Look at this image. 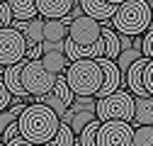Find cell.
<instances>
[{
    "label": "cell",
    "mask_w": 153,
    "mask_h": 146,
    "mask_svg": "<svg viewBox=\"0 0 153 146\" xmlns=\"http://www.w3.org/2000/svg\"><path fill=\"white\" fill-rule=\"evenodd\" d=\"M134 127L126 119H100L95 146H131Z\"/></svg>",
    "instance_id": "cell-6"
},
{
    "label": "cell",
    "mask_w": 153,
    "mask_h": 146,
    "mask_svg": "<svg viewBox=\"0 0 153 146\" xmlns=\"http://www.w3.org/2000/svg\"><path fill=\"white\" fill-rule=\"evenodd\" d=\"M10 25H12L10 5H7V0H0V27H10Z\"/></svg>",
    "instance_id": "cell-22"
},
{
    "label": "cell",
    "mask_w": 153,
    "mask_h": 146,
    "mask_svg": "<svg viewBox=\"0 0 153 146\" xmlns=\"http://www.w3.org/2000/svg\"><path fill=\"white\" fill-rule=\"evenodd\" d=\"M25 51H27V44H25V36L20 29H15L12 25L0 27V66L22 61Z\"/></svg>",
    "instance_id": "cell-8"
},
{
    "label": "cell",
    "mask_w": 153,
    "mask_h": 146,
    "mask_svg": "<svg viewBox=\"0 0 153 146\" xmlns=\"http://www.w3.org/2000/svg\"><path fill=\"white\" fill-rule=\"evenodd\" d=\"M100 29L102 25L97 20H92V17L88 15H78V17H73V20L68 22V34H66V42H71L73 46H92L95 42L100 39Z\"/></svg>",
    "instance_id": "cell-7"
},
{
    "label": "cell",
    "mask_w": 153,
    "mask_h": 146,
    "mask_svg": "<svg viewBox=\"0 0 153 146\" xmlns=\"http://www.w3.org/2000/svg\"><path fill=\"white\" fill-rule=\"evenodd\" d=\"M78 3H80V12L92 17V20H97V22L109 20L114 15V10H117V5L107 3V0H78Z\"/></svg>",
    "instance_id": "cell-11"
},
{
    "label": "cell",
    "mask_w": 153,
    "mask_h": 146,
    "mask_svg": "<svg viewBox=\"0 0 153 146\" xmlns=\"http://www.w3.org/2000/svg\"><path fill=\"white\" fill-rule=\"evenodd\" d=\"M0 68H3V66H0ZM12 100H15V98L10 95V90H7V88H5V83H3V76H0V110H5Z\"/></svg>",
    "instance_id": "cell-23"
},
{
    "label": "cell",
    "mask_w": 153,
    "mask_h": 146,
    "mask_svg": "<svg viewBox=\"0 0 153 146\" xmlns=\"http://www.w3.org/2000/svg\"><path fill=\"white\" fill-rule=\"evenodd\" d=\"M141 34H143V39H141V54H143L146 59H151V56H153V29L148 27V29H143Z\"/></svg>",
    "instance_id": "cell-21"
},
{
    "label": "cell",
    "mask_w": 153,
    "mask_h": 146,
    "mask_svg": "<svg viewBox=\"0 0 153 146\" xmlns=\"http://www.w3.org/2000/svg\"><path fill=\"white\" fill-rule=\"evenodd\" d=\"M49 144H53V146H75V134H73V129H71L66 122H61V119H59L56 134L51 136V141H49Z\"/></svg>",
    "instance_id": "cell-17"
},
{
    "label": "cell",
    "mask_w": 153,
    "mask_h": 146,
    "mask_svg": "<svg viewBox=\"0 0 153 146\" xmlns=\"http://www.w3.org/2000/svg\"><path fill=\"white\" fill-rule=\"evenodd\" d=\"M34 3H36V15L42 17H63L73 7V0H34Z\"/></svg>",
    "instance_id": "cell-14"
},
{
    "label": "cell",
    "mask_w": 153,
    "mask_h": 146,
    "mask_svg": "<svg viewBox=\"0 0 153 146\" xmlns=\"http://www.w3.org/2000/svg\"><path fill=\"white\" fill-rule=\"evenodd\" d=\"M141 85H143V90H146L148 95H153V61L151 59L141 68Z\"/></svg>",
    "instance_id": "cell-20"
},
{
    "label": "cell",
    "mask_w": 153,
    "mask_h": 146,
    "mask_svg": "<svg viewBox=\"0 0 153 146\" xmlns=\"http://www.w3.org/2000/svg\"><path fill=\"white\" fill-rule=\"evenodd\" d=\"M107 3H114V5H119V3H122V0H107Z\"/></svg>",
    "instance_id": "cell-25"
},
{
    "label": "cell",
    "mask_w": 153,
    "mask_h": 146,
    "mask_svg": "<svg viewBox=\"0 0 153 146\" xmlns=\"http://www.w3.org/2000/svg\"><path fill=\"white\" fill-rule=\"evenodd\" d=\"M17 127H20V134L29 141V144H49L51 136L56 134V127H59V115L44 102H29L25 105V110L17 115Z\"/></svg>",
    "instance_id": "cell-1"
},
{
    "label": "cell",
    "mask_w": 153,
    "mask_h": 146,
    "mask_svg": "<svg viewBox=\"0 0 153 146\" xmlns=\"http://www.w3.org/2000/svg\"><path fill=\"white\" fill-rule=\"evenodd\" d=\"M109 20L114 32L141 36V32L151 27V0H122Z\"/></svg>",
    "instance_id": "cell-2"
},
{
    "label": "cell",
    "mask_w": 153,
    "mask_h": 146,
    "mask_svg": "<svg viewBox=\"0 0 153 146\" xmlns=\"http://www.w3.org/2000/svg\"><path fill=\"white\" fill-rule=\"evenodd\" d=\"M134 115V95L124 88H117L112 93L95 98V117L97 119H126L131 122Z\"/></svg>",
    "instance_id": "cell-4"
},
{
    "label": "cell",
    "mask_w": 153,
    "mask_h": 146,
    "mask_svg": "<svg viewBox=\"0 0 153 146\" xmlns=\"http://www.w3.org/2000/svg\"><path fill=\"white\" fill-rule=\"evenodd\" d=\"M95 61H97V63H100V68H102V83H100V88H97V93H95V98H102V95L112 93V90H117V88H124L122 73H119L117 63H114L112 59L95 56Z\"/></svg>",
    "instance_id": "cell-9"
},
{
    "label": "cell",
    "mask_w": 153,
    "mask_h": 146,
    "mask_svg": "<svg viewBox=\"0 0 153 146\" xmlns=\"http://www.w3.org/2000/svg\"><path fill=\"white\" fill-rule=\"evenodd\" d=\"M22 63H25V59L17 61V63H10V66H3L5 73H0V76H3L5 88L10 90V95H12V98H20V100L27 98V90H25V85H22V76H20V73H22Z\"/></svg>",
    "instance_id": "cell-10"
},
{
    "label": "cell",
    "mask_w": 153,
    "mask_h": 146,
    "mask_svg": "<svg viewBox=\"0 0 153 146\" xmlns=\"http://www.w3.org/2000/svg\"><path fill=\"white\" fill-rule=\"evenodd\" d=\"M68 34V22L63 17H44V27H42V42H63Z\"/></svg>",
    "instance_id": "cell-13"
},
{
    "label": "cell",
    "mask_w": 153,
    "mask_h": 146,
    "mask_svg": "<svg viewBox=\"0 0 153 146\" xmlns=\"http://www.w3.org/2000/svg\"><path fill=\"white\" fill-rule=\"evenodd\" d=\"M12 20H29L36 15V3L34 0H7Z\"/></svg>",
    "instance_id": "cell-16"
},
{
    "label": "cell",
    "mask_w": 153,
    "mask_h": 146,
    "mask_svg": "<svg viewBox=\"0 0 153 146\" xmlns=\"http://www.w3.org/2000/svg\"><path fill=\"white\" fill-rule=\"evenodd\" d=\"M97 127H100V119H97V117L90 119L83 129L75 134V144H78V146H95V134H97Z\"/></svg>",
    "instance_id": "cell-18"
},
{
    "label": "cell",
    "mask_w": 153,
    "mask_h": 146,
    "mask_svg": "<svg viewBox=\"0 0 153 146\" xmlns=\"http://www.w3.org/2000/svg\"><path fill=\"white\" fill-rule=\"evenodd\" d=\"M139 124H153V95H134L131 127Z\"/></svg>",
    "instance_id": "cell-12"
},
{
    "label": "cell",
    "mask_w": 153,
    "mask_h": 146,
    "mask_svg": "<svg viewBox=\"0 0 153 146\" xmlns=\"http://www.w3.org/2000/svg\"><path fill=\"white\" fill-rule=\"evenodd\" d=\"M131 144L134 146H151L153 144V127L151 124H139L131 132Z\"/></svg>",
    "instance_id": "cell-19"
},
{
    "label": "cell",
    "mask_w": 153,
    "mask_h": 146,
    "mask_svg": "<svg viewBox=\"0 0 153 146\" xmlns=\"http://www.w3.org/2000/svg\"><path fill=\"white\" fill-rule=\"evenodd\" d=\"M63 80L73 95H95L102 83V68L95 59H73L63 71Z\"/></svg>",
    "instance_id": "cell-3"
},
{
    "label": "cell",
    "mask_w": 153,
    "mask_h": 146,
    "mask_svg": "<svg viewBox=\"0 0 153 146\" xmlns=\"http://www.w3.org/2000/svg\"><path fill=\"white\" fill-rule=\"evenodd\" d=\"M22 85L27 90V95H46L56 83V73H51L49 68H44V63L39 59H29L22 63Z\"/></svg>",
    "instance_id": "cell-5"
},
{
    "label": "cell",
    "mask_w": 153,
    "mask_h": 146,
    "mask_svg": "<svg viewBox=\"0 0 153 146\" xmlns=\"http://www.w3.org/2000/svg\"><path fill=\"white\" fill-rule=\"evenodd\" d=\"M5 146H32V144H29V141H27L22 134H15V136H12V139H10Z\"/></svg>",
    "instance_id": "cell-24"
},
{
    "label": "cell",
    "mask_w": 153,
    "mask_h": 146,
    "mask_svg": "<svg viewBox=\"0 0 153 146\" xmlns=\"http://www.w3.org/2000/svg\"><path fill=\"white\" fill-rule=\"evenodd\" d=\"M73 3H75V0H73Z\"/></svg>",
    "instance_id": "cell-26"
},
{
    "label": "cell",
    "mask_w": 153,
    "mask_h": 146,
    "mask_svg": "<svg viewBox=\"0 0 153 146\" xmlns=\"http://www.w3.org/2000/svg\"><path fill=\"white\" fill-rule=\"evenodd\" d=\"M39 61L44 63V68H49L51 73H56V76H61V73L66 71V66H68V59H66V54H63L61 49H49V51H42Z\"/></svg>",
    "instance_id": "cell-15"
}]
</instances>
